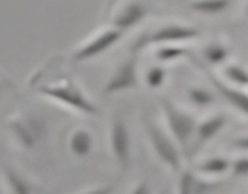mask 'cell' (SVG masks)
I'll return each instance as SVG.
<instances>
[{"label":"cell","instance_id":"cell-5","mask_svg":"<svg viewBox=\"0 0 248 194\" xmlns=\"http://www.w3.org/2000/svg\"><path fill=\"white\" fill-rule=\"evenodd\" d=\"M122 36H124V34H122V30H118V29H113V30H106V32H102L98 38H95L91 43L84 45V46L75 54L74 61L80 62V61H86V59H91V57L98 56V54L106 52L108 48H111L114 43H118L120 39H122Z\"/></svg>","mask_w":248,"mask_h":194},{"label":"cell","instance_id":"cell-16","mask_svg":"<svg viewBox=\"0 0 248 194\" xmlns=\"http://www.w3.org/2000/svg\"><path fill=\"white\" fill-rule=\"evenodd\" d=\"M187 94H189V100L198 107H207V105H211V104H215V100H216L215 94L203 88H191Z\"/></svg>","mask_w":248,"mask_h":194},{"label":"cell","instance_id":"cell-20","mask_svg":"<svg viewBox=\"0 0 248 194\" xmlns=\"http://www.w3.org/2000/svg\"><path fill=\"white\" fill-rule=\"evenodd\" d=\"M225 75H227V78H231V80H234V82H237V84H241V86H247V82H248L247 72H245L243 68H239V66L225 68Z\"/></svg>","mask_w":248,"mask_h":194},{"label":"cell","instance_id":"cell-2","mask_svg":"<svg viewBox=\"0 0 248 194\" xmlns=\"http://www.w3.org/2000/svg\"><path fill=\"white\" fill-rule=\"evenodd\" d=\"M164 111H166V118H168V125L171 128V132L177 137V141L184 146L187 143V139L191 137V134L195 132L197 123H195L193 116L175 109L168 100H164Z\"/></svg>","mask_w":248,"mask_h":194},{"label":"cell","instance_id":"cell-10","mask_svg":"<svg viewBox=\"0 0 248 194\" xmlns=\"http://www.w3.org/2000/svg\"><path fill=\"white\" fill-rule=\"evenodd\" d=\"M225 116L223 114H218V116L211 118L205 123H202L198 127V144L207 143L209 139H213L216 134H220V130L225 127Z\"/></svg>","mask_w":248,"mask_h":194},{"label":"cell","instance_id":"cell-9","mask_svg":"<svg viewBox=\"0 0 248 194\" xmlns=\"http://www.w3.org/2000/svg\"><path fill=\"white\" fill-rule=\"evenodd\" d=\"M147 16V9L143 7L140 2H129L122 11L114 18V27L118 30H127V29L134 27Z\"/></svg>","mask_w":248,"mask_h":194},{"label":"cell","instance_id":"cell-15","mask_svg":"<svg viewBox=\"0 0 248 194\" xmlns=\"http://www.w3.org/2000/svg\"><path fill=\"white\" fill-rule=\"evenodd\" d=\"M229 161L227 159H221V157H213V159H207L203 161V164L198 166V169L203 173H209V175H220V173L227 171L229 169Z\"/></svg>","mask_w":248,"mask_h":194},{"label":"cell","instance_id":"cell-1","mask_svg":"<svg viewBox=\"0 0 248 194\" xmlns=\"http://www.w3.org/2000/svg\"><path fill=\"white\" fill-rule=\"evenodd\" d=\"M40 93L48 94L52 98H56V100L66 104V105L74 107V109H79V111L90 112V114H96V112H98V109H96L75 86H72V84L57 86V88H46L45 86V88L40 89Z\"/></svg>","mask_w":248,"mask_h":194},{"label":"cell","instance_id":"cell-3","mask_svg":"<svg viewBox=\"0 0 248 194\" xmlns=\"http://www.w3.org/2000/svg\"><path fill=\"white\" fill-rule=\"evenodd\" d=\"M11 130L18 137V141L25 146V148H34V144L38 143V139L45 132V123L40 118H25V119H18L11 123Z\"/></svg>","mask_w":248,"mask_h":194},{"label":"cell","instance_id":"cell-8","mask_svg":"<svg viewBox=\"0 0 248 194\" xmlns=\"http://www.w3.org/2000/svg\"><path fill=\"white\" fill-rule=\"evenodd\" d=\"M136 61L134 59H130V61H125L122 66L118 68V72L114 73L113 78L109 80L108 91L109 94L113 93H118V91H125V89H130L136 86Z\"/></svg>","mask_w":248,"mask_h":194},{"label":"cell","instance_id":"cell-12","mask_svg":"<svg viewBox=\"0 0 248 194\" xmlns=\"http://www.w3.org/2000/svg\"><path fill=\"white\" fill-rule=\"evenodd\" d=\"M211 80H213V84L216 86V89H220V93L225 96L227 100L231 102V105H236L239 111L247 114V112H248V100H247V96H245V94L239 93V91H234V89L225 88V86H223L221 82H218L213 75H211Z\"/></svg>","mask_w":248,"mask_h":194},{"label":"cell","instance_id":"cell-4","mask_svg":"<svg viewBox=\"0 0 248 194\" xmlns=\"http://www.w3.org/2000/svg\"><path fill=\"white\" fill-rule=\"evenodd\" d=\"M197 29L193 27H182V25H168L152 32L147 38H141L138 43L134 45V50H140L143 45L148 43H157V41H184V39H193L197 38Z\"/></svg>","mask_w":248,"mask_h":194},{"label":"cell","instance_id":"cell-13","mask_svg":"<svg viewBox=\"0 0 248 194\" xmlns=\"http://www.w3.org/2000/svg\"><path fill=\"white\" fill-rule=\"evenodd\" d=\"M232 0H195L191 2V9L205 15H216V13L225 11L231 6Z\"/></svg>","mask_w":248,"mask_h":194},{"label":"cell","instance_id":"cell-7","mask_svg":"<svg viewBox=\"0 0 248 194\" xmlns=\"http://www.w3.org/2000/svg\"><path fill=\"white\" fill-rule=\"evenodd\" d=\"M111 146H113V153L118 159L122 166H127L130 159V137L129 130L125 127V123L116 118L113 123V130H111Z\"/></svg>","mask_w":248,"mask_h":194},{"label":"cell","instance_id":"cell-23","mask_svg":"<svg viewBox=\"0 0 248 194\" xmlns=\"http://www.w3.org/2000/svg\"><path fill=\"white\" fill-rule=\"evenodd\" d=\"M134 193H138V194H141V193H148V191H147V185H140V187L136 189Z\"/></svg>","mask_w":248,"mask_h":194},{"label":"cell","instance_id":"cell-18","mask_svg":"<svg viewBox=\"0 0 248 194\" xmlns=\"http://www.w3.org/2000/svg\"><path fill=\"white\" fill-rule=\"evenodd\" d=\"M6 175H7V180H9V185H11V189L15 191V193H18V194L31 193V185H29V183L25 182V180H23V178L20 177L16 171H13V169H7Z\"/></svg>","mask_w":248,"mask_h":194},{"label":"cell","instance_id":"cell-24","mask_svg":"<svg viewBox=\"0 0 248 194\" xmlns=\"http://www.w3.org/2000/svg\"><path fill=\"white\" fill-rule=\"evenodd\" d=\"M0 88H2V84H0Z\"/></svg>","mask_w":248,"mask_h":194},{"label":"cell","instance_id":"cell-17","mask_svg":"<svg viewBox=\"0 0 248 194\" xmlns=\"http://www.w3.org/2000/svg\"><path fill=\"white\" fill-rule=\"evenodd\" d=\"M179 189H181V193L184 194H189V193H205V189H209V185L205 183H198L195 180L191 173H184L181 177V183H179Z\"/></svg>","mask_w":248,"mask_h":194},{"label":"cell","instance_id":"cell-11","mask_svg":"<svg viewBox=\"0 0 248 194\" xmlns=\"http://www.w3.org/2000/svg\"><path fill=\"white\" fill-rule=\"evenodd\" d=\"M91 146H93V139H91V134L88 130H77V132L72 135V141H70V148L77 157H86L91 151Z\"/></svg>","mask_w":248,"mask_h":194},{"label":"cell","instance_id":"cell-22","mask_svg":"<svg viewBox=\"0 0 248 194\" xmlns=\"http://www.w3.org/2000/svg\"><path fill=\"white\" fill-rule=\"evenodd\" d=\"M248 173V161L247 159H237L234 162V177H247Z\"/></svg>","mask_w":248,"mask_h":194},{"label":"cell","instance_id":"cell-19","mask_svg":"<svg viewBox=\"0 0 248 194\" xmlns=\"http://www.w3.org/2000/svg\"><path fill=\"white\" fill-rule=\"evenodd\" d=\"M164 75H166V72H164L163 68H159V66L152 68V70H150V72L147 73V82H148V86H150L152 89L161 88V86H163V82H164Z\"/></svg>","mask_w":248,"mask_h":194},{"label":"cell","instance_id":"cell-14","mask_svg":"<svg viewBox=\"0 0 248 194\" xmlns=\"http://www.w3.org/2000/svg\"><path fill=\"white\" fill-rule=\"evenodd\" d=\"M227 56H229V52H227V48L223 45L211 43L203 48V57H205V61L209 64H221L227 59Z\"/></svg>","mask_w":248,"mask_h":194},{"label":"cell","instance_id":"cell-21","mask_svg":"<svg viewBox=\"0 0 248 194\" xmlns=\"http://www.w3.org/2000/svg\"><path fill=\"white\" fill-rule=\"evenodd\" d=\"M182 54H184L182 48L164 46V48H161V50L157 52V59L159 61H163V62H170V61H173V59H177V57H181Z\"/></svg>","mask_w":248,"mask_h":194},{"label":"cell","instance_id":"cell-6","mask_svg":"<svg viewBox=\"0 0 248 194\" xmlns=\"http://www.w3.org/2000/svg\"><path fill=\"white\" fill-rule=\"evenodd\" d=\"M148 132H150V139H152V144L155 148V153L163 159V162H166L170 167H173L177 171L181 167V157H179V151L175 148V144L154 125L148 127Z\"/></svg>","mask_w":248,"mask_h":194}]
</instances>
